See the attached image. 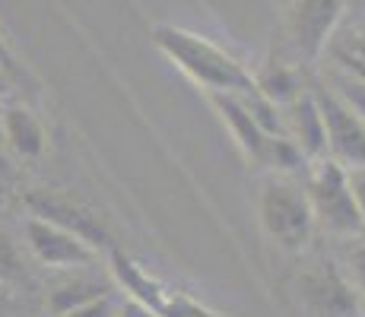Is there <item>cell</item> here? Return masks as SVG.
<instances>
[{"mask_svg":"<svg viewBox=\"0 0 365 317\" xmlns=\"http://www.w3.org/2000/svg\"><path fill=\"white\" fill-rule=\"evenodd\" d=\"M255 209H257L261 232L277 248L289 254H299L308 248L318 219H314V209L305 187H299L296 181L283 178V175H273V178L257 185Z\"/></svg>","mask_w":365,"mask_h":317,"instance_id":"obj_2","label":"cell"},{"mask_svg":"<svg viewBox=\"0 0 365 317\" xmlns=\"http://www.w3.org/2000/svg\"><path fill=\"white\" fill-rule=\"evenodd\" d=\"M23 276V254L6 232H0V286Z\"/></svg>","mask_w":365,"mask_h":317,"instance_id":"obj_17","label":"cell"},{"mask_svg":"<svg viewBox=\"0 0 365 317\" xmlns=\"http://www.w3.org/2000/svg\"><path fill=\"white\" fill-rule=\"evenodd\" d=\"M108 270H111V279H115V286H121L124 292H128V298L140 301V305H146L150 311H156L159 317L168 314V308H172V298L175 292L172 289H165L159 283L153 273H146L143 266L137 264L133 257H128L124 251L111 248L108 251Z\"/></svg>","mask_w":365,"mask_h":317,"instance_id":"obj_12","label":"cell"},{"mask_svg":"<svg viewBox=\"0 0 365 317\" xmlns=\"http://www.w3.org/2000/svg\"><path fill=\"white\" fill-rule=\"evenodd\" d=\"M115 279L99 273L96 266H76V270H61V276L45 289V308L54 317H67L80 308L93 305L99 298H108Z\"/></svg>","mask_w":365,"mask_h":317,"instance_id":"obj_9","label":"cell"},{"mask_svg":"<svg viewBox=\"0 0 365 317\" xmlns=\"http://www.w3.org/2000/svg\"><path fill=\"white\" fill-rule=\"evenodd\" d=\"M0 317H16V301L6 286H0Z\"/></svg>","mask_w":365,"mask_h":317,"instance_id":"obj_21","label":"cell"},{"mask_svg":"<svg viewBox=\"0 0 365 317\" xmlns=\"http://www.w3.org/2000/svg\"><path fill=\"white\" fill-rule=\"evenodd\" d=\"M67 317H115V314H111V301L108 298H99V301H93V305L80 308V311H73V314H67Z\"/></svg>","mask_w":365,"mask_h":317,"instance_id":"obj_19","label":"cell"},{"mask_svg":"<svg viewBox=\"0 0 365 317\" xmlns=\"http://www.w3.org/2000/svg\"><path fill=\"white\" fill-rule=\"evenodd\" d=\"M327 86L334 89L336 95L343 98V102L349 105V108L356 111V115L365 121V80H359V76L346 73L343 67H331V76H327Z\"/></svg>","mask_w":365,"mask_h":317,"instance_id":"obj_15","label":"cell"},{"mask_svg":"<svg viewBox=\"0 0 365 317\" xmlns=\"http://www.w3.org/2000/svg\"><path fill=\"white\" fill-rule=\"evenodd\" d=\"M346 0H289L283 13V45L292 63H314L331 48Z\"/></svg>","mask_w":365,"mask_h":317,"instance_id":"obj_4","label":"cell"},{"mask_svg":"<svg viewBox=\"0 0 365 317\" xmlns=\"http://www.w3.org/2000/svg\"><path fill=\"white\" fill-rule=\"evenodd\" d=\"M312 89L321 105V115H324L327 152H331V159L346 165L349 172L365 168V121L327 86V83H318V86H312Z\"/></svg>","mask_w":365,"mask_h":317,"instance_id":"obj_7","label":"cell"},{"mask_svg":"<svg viewBox=\"0 0 365 317\" xmlns=\"http://www.w3.org/2000/svg\"><path fill=\"white\" fill-rule=\"evenodd\" d=\"M213 317H220V314H213Z\"/></svg>","mask_w":365,"mask_h":317,"instance_id":"obj_25","label":"cell"},{"mask_svg":"<svg viewBox=\"0 0 365 317\" xmlns=\"http://www.w3.org/2000/svg\"><path fill=\"white\" fill-rule=\"evenodd\" d=\"M26 207H29L32 216L73 232L76 238L89 241L93 248H99V251L115 248V238H111L105 219L96 213L93 207H86L83 200H76V197L61 194V190H32V194H26Z\"/></svg>","mask_w":365,"mask_h":317,"instance_id":"obj_6","label":"cell"},{"mask_svg":"<svg viewBox=\"0 0 365 317\" xmlns=\"http://www.w3.org/2000/svg\"><path fill=\"white\" fill-rule=\"evenodd\" d=\"M26 244L35 254V260L51 270H76V266H96L99 264V248L76 238L73 232L61 229L54 222H45L38 216L26 219Z\"/></svg>","mask_w":365,"mask_h":317,"instance_id":"obj_8","label":"cell"},{"mask_svg":"<svg viewBox=\"0 0 365 317\" xmlns=\"http://www.w3.org/2000/svg\"><path fill=\"white\" fill-rule=\"evenodd\" d=\"M353 187H356V197H359V207L365 216V168H356L353 172Z\"/></svg>","mask_w":365,"mask_h":317,"instance_id":"obj_23","label":"cell"},{"mask_svg":"<svg viewBox=\"0 0 365 317\" xmlns=\"http://www.w3.org/2000/svg\"><path fill=\"white\" fill-rule=\"evenodd\" d=\"M4 111H6V108L0 105V137H4Z\"/></svg>","mask_w":365,"mask_h":317,"instance_id":"obj_24","label":"cell"},{"mask_svg":"<svg viewBox=\"0 0 365 317\" xmlns=\"http://www.w3.org/2000/svg\"><path fill=\"white\" fill-rule=\"evenodd\" d=\"M283 118H286V137L305 152L308 162L327 159V127H324V115H321V105L314 98L312 86L286 105Z\"/></svg>","mask_w":365,"mask_h":317,"instance_id":"obj_11","label":"cell"},{"mask_svg":"<svg viewBox=\"0 0 365 317\" xmlns=\"http://www.w3.org/2000/svg\"><path fill=\"white\" fill-rule=\"evenodd\" d=\"M314 219L324 232L334 235H359L365 229V216L353 187V172L336 159H318L305 181Z\"/></svg>","mask_w":365,"mask_h":317,"instance_id":"obj_3","label":"cell"},{"mask_svg":"<svg viewBox=\"0 0 365 317\" xmlns=\"http://www.w3.org/2000/svg\"><path fill=\"white\" fill-rule=\"evenodd\" d=\"M210 105L216 108V115H220V121L229 127V133H232L235 146L245 152V159L255 162V165H267V150H270V133L261 130V124L251 118L248 105L242 102V95L235 93H207Z\"/></svg>","mask_w":365,"mask_h":317,"instance_id":"obj_10","label":"cell"},{"mask_svg":"<svg viewBox=\"0 0 365 317\" xmlns=\"http://www.w3.org/2000/svg\"><path fill=\"white\" fill-rule=\"evenodd\" d=\"M4 140L23 159H38L48 146V130L41 118L26 105H6L4 111Z\"/></svg>","mask_w":365,"mask_h":317,"instance_id":"obj_13","label":"cell"},{"mask_svg":"<svg viewBox=\"0 0 365 317\" xmlns=\"http://www.w3.org/2000/svg\"><path fill=\"white\" fill-rule=\"evenodd\" d=\"M16 86H19V83H16V76H13L10 70H6L4 63H0V98H4V95H10Z\"/></svg>","mask_w":365,"mask_h":317,"instance_id":"obj_22","label":"cell"},{"mask_svg":"<svg viewBox=\"0 0 365 317\" xmlns=\"http://www.w3.org/2000/svg\"><path fill=\"white\" fill-rule=\"evenodd\" d=\"M153 45L165 54L181 73L191 83H197L203 93H255L257 80L235 54H229L226 48L213 45L210 38H203L197 32H187L181 26L159 23L153 26Z\"/></svg>","mask_w":365,"mask_h":317,"instance_id":"obj_1","label":"cell"},{"mask_svg":"<svg viewBox=\"0 0 365 317\" xmlns=\"http://www.w3.org/2000/svg\"><path fill=\"white\" fill-rule=\"evenodd\" d=\"M255 80H257V89H261L267 98H273L279 108H286L292 98H299L308 89L305 83H302L296 63H283V61H270L264 70H257Z\"/></svg>","mask_w":365,"mask_h":317,"instance_id":"obj_14","label":"cell"},{"mask_svg":"<svg viewBox=\"0 0 365 317\" xmlns=\"http://www.w3.org/2000/svg\"><path fill=\"white\" fill-rule=\"evenodd\" d=\"M346 273L365 301V244H356V248L346 254Z\"/></svg>","mask_w":365,"mask_h":317,"instance_id":"obj_18","label":"cell"},{"mask_svg":"<svg viewBox=\"0 0 365 317\" xmlns=\"http://www.w3.org/2000/svg\"><path fill=\"white\" fill-rule=\"evenodd\" d=\"M296 298L308 317H365V301L353 286L346 266L314 260L299 273Z\"/></svg>","mask_w":365,"mask_h":317,"instance_id":"obj_5","label":"cell"},{"mask_svg":"<svg viewBox=\"0 0 365 317\" xmlns=\"http://www.w3.org/2000/svg\"><path fill=\"white\" fill-rule=\"evenodd\" d=\"M118 317H159L156 311H150L146 305H140V301H133V298H128V305L121 308V314Z\"/></svg>","mask_w":365,"mask_h":317,"instance_id":"obj_20","label":"cell"},{"mask_svg":"<svg viewBox=\"0 0 365 317\" xmlns=\"http://www.w3.org/2000/svg\"><path fill=\"white\" fill-rule=\"evenodd\" d=\"M331 51H334V63H336V67H343L346 73L365 80V29L353 32L346 38V45L331 48Z\"/></svg>","mask_w":365,"mask_h":317,"instance_id":"obj_16","label":"cell"}]
</instances>
